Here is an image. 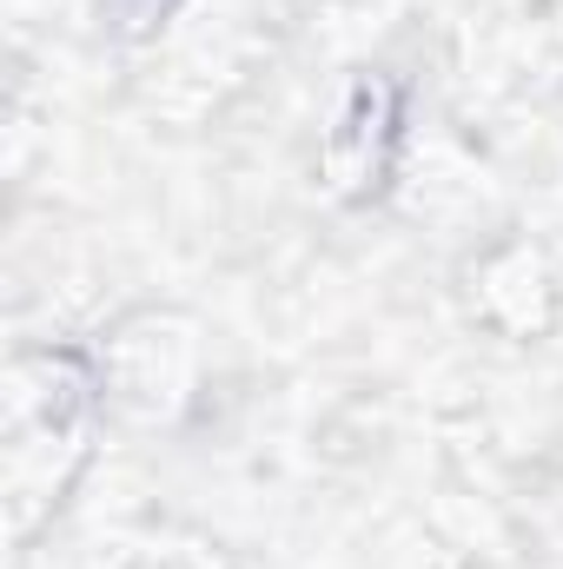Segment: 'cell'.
Listing matches in <instances>:
<instances>
[{"label":"cell","mask_w":563,"mask_h":569,"mask_svg":"<svg viewBox=\"0 0 563 569\" xmlns=\"http://www.w3.org/2000/svg\"><path fill=\"white\" fill-rule=\"evenodd\" d=\"M477 311H484L497 331H511V338L544 331L551 311H557V279H551L544 252H531V246L491 252L484 272H477Z\"/></svg>","instance_id":"cell-3"},{"label":"cell","mask_w":563,"mask_h":569,"mask_svg":"<svg viewBox=\"0 0 563 569\" xmlns=\"http://www.w3.org/2000/svg\"><path fill=\"white\" fill-rule=\"evenodd\" d=\"M152 7H159V0H152Z\"/></svg>","instance_id":"cell-4"},{"label":"cell","mask_w":563,"mask_h":569,"mask_svg":"<svg viewBox=\"0 0 563 569\" xmlns=\"http://www.w3.org/2000/svg\"><path fill=\"white\" fill-rule=\"evenodd\" d=\"M392 146H398V87L392 80H358L345 93L338 120L325 127L318 166H325V179H332L338 199H365L385 179Z\"/></svg>","instance_id":"cell-2"},{"label":"cell","mask_w":563,"mask_h":569,"mask_svg":"<svg viewBox=\"0 0 563 569\" xmlns=\"http://www.w3.org/2000/svg\"><path fill=\"white\" fill-rule=\"evenodd\" d=\"M192 371H199L192 325L159 318V311H146V318H134V325H120V338H113L107 358H100V385H107V398H113L127 418H140V425H159V418H172V411L186 405Z\"/></svg>","instance_id":"cell-1"}]
</instances>
